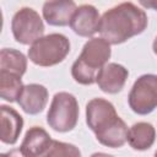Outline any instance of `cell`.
<instances>
[{"mask_svg":"<svg viewBox=\"0 0 157 157\" xmlns=\"http://www.w3.org/2000/svg\"><path fill=\"white\" fill-rule=\"evenodd\" d=\"M147 25L146 12L134 2L126 1L113 6L102 15L98 32L110 45H118L141 34Z\"/></svg>","mask_w":157,"mask_h":157,"instance_id":"6da1fadb","label":"cell"},{"mask_svg":"<svg viewBox=\"0 0 157 157\" xmlns=\"http://www.w3.org/2000/svg\"><path fill=\"white\" fill-rule=\"evenodd\" d=\"M86 124L97 141L110 148H119L128 142V125L118 115L112 102L92 98L86 104Z\"/></svg>","mask_w":157,"mask_h":157,"instance_id":"7a4b0ae2","label":"cell"},{"mask_svg":"<svg viewBox=\"0 0 157 157\" xmlns=\"http://www.w3.org/2000/svg\"><path fill=\"white\" fill-rule=\"evenodd\" d=\"M110 55L112 48L105 39L102 37L90 38L71 66L72 78L83 86L96 83L99 71L108 64Z\"/></svg>","mask_w":157,"mask_h":157,"instance_id":"3957f363","label":"cell"},{"mask_svg":"<svg viewBox=\"0 0 157 157\" xmlns=\"http://www.w3.org/2000/svg\"><path fill=\"white\" fill-rule=\"evenodd\" d=\"M69 53V38L61 33H49L29 45L28 59L34 65L49 67L64 61Z\"/></svg>","mask_w":157,"mask_h":157,"instance_id":"277c9868","label":"cell"},{"mask_svg":"<svg viewBox=\"0 0 157 157\" xmlns=\"http://www.w3.org/2000/svg\"><path fill=\"white\" fill-rule=\"evenodd\" d=\"M78 114L76 97L69 92H58L54 94L47 113V123L58 132H69L76 128Z\"/></svg>","mask_w":157,"mask_h":157,"instance_id":"5b68a950","label":"cell"},{"mask_svg":"<svg viewBox=\"0 0 157 157\" xmlns=\"http://www.w3.org/2000/svg\"><path fill=\"white\" fill-rule=\"evenodd\" d=\"M11 32L15 40L23 45H32L43 37L44 23L39 13L32 7H21L11 20Z\"/></svg>","mask_w":157,"mask_h":157,"instance_id":"8992f818","label":"cell"},{"mask_svg":"<svg viewBox=\"0 0 157 157\" xmlns=\"http://www.w3.org/2000/svg\"><path fill=\"white\" fill-rule=\"evenodd\" d=\"M130 109L139 115H147L157 108V75L145 74L136 78L129 96Z\"/></svg>","mask_w":157,"mask_h":157,"instance_id":"52a82bcc","label":"cell"},{"mask_svg":"<svg viewBox=\"0 0 157 157\" xmlns=\"http://www.w3.org/2000/svg\"><path fill=\"white\" fill-rule=\"evenodd\" d=\"M99 22L101 15L96 6L91 4H83L77 6L69 26L77 36L92 38L93 34L99 29Z\"/></svg>","mask_w":157,"mask_h":157,"instance_id":"ba28073f","label":"cell"},{"mask_svg":"<svg viewBox=\"0 0 157 157\" xmlns=\"http://www.w3.org/2000/svg\"><path fill=\"white\" fill-rule=\"evenodd\" d=\"M129 77V71L125 66L118 63H108L97 76V85L101 91L108 94L119 93Z\"/></svg>","mask_w":157,"mask_h":157,"instance_id":"9c48e42d","label":"cell"},{"mask_svg":"<svg viewBox=\"0 0 157 157\" xmlns=\"http://www.w3.org/2000/svg\"><path fill=\"white\" fill-rule=\"evenodd\" d=\"M76 9L77 5L72 0H53L43 4L42 13L49 26L64 27L70 25Z\"/></svg>","mask_w":157,"mask_h":157,"instance_id":"30bf717a","label":"cell"},{"mask_svg":"<svg viewBox=\"0 0 157 157\" xmlns=\"http://www.w3.org/2000/svg\"><path fill=\"white\" fill-rule=\"evenodd\" d=\"M48 97L49 93L45 86L39 83H28L25 85L17 103L25 113L36 115L44 110L48 103Z\"/></svg>","mask_w":157,"mask_h":157,"instance_id":"8fae6325","label":"cell"},{"mask_svg":"<svg viewBox=\"0 0 157 157\" xmlns=\"http://www.w3.org/2000/svg\"><path fill=\"white\" fill-rule=\"evenodd\" d=\"M0 121L1 131L0 140L6 145H15L20 137V134L23 128V118L20 113L10 105H0Z\"/></svg>","mask_w":157,"mask_h":157,"instance_id":"7c38bea8","label":"cell"},{"mask_svg":"<svg viewBox=\"0 0 157 157\" xmlns=\"http://www.w3.org/2000/svg\"><path fill=\"white\" fill-rule=\"evenodd\" d=\"M53 139L40 126L29 128L21 142L20 148L28 157H40L50 146Z\"/></svg>","mask_w":157,"mask_h":157,"instance_id":"4fadbf2b","label":"cell"},{"mask_svg":"<svg viewBox=\"0 0 157 157\" xmlns=\"http://www.w3.org/2000/svg\"><path fill=\"white\" fill-rule=\"evenodd\" d=\"M156 140V129L152 124L146 121L135 123L129 128L128 144L135 151H146L152 147Z\"/></svg>","mask_w":157,"mask_h":157,"instance_id":"5bb4252c","label":"cell"},{"mask_svg":"<svg viewBox=\"0 0 157 157\" xmlns=\"http://www.w3.org/2000/svg\"><path fill=\"white\" fill-rule=\"evenodd\" d=\"M26 70L27 58L22 52L13 48H4L0 50V71L22 77Z\"/></svg>","mask_w":157,"mask_h":157,"instance_id":"9a60e30c","label":"cell"},{"mask_svg":"<svg viewBox=\"0 0 157 157\" xmlns=\"http://www.w3.org/2000/svg\"><path fill=\"white\" fill-rule=\"evenodd\" d=\"M25 85L17 75L0 71V97L6 102H17Z\"/></svg>","mask_w":157,"mask_h":157,"instance_id":"2e32d148","label":"cell"},{"mask_svg":"<svg viewBox=\"0 0 157 157\" xmlns=\"http://www.w3.org/2000/svg\"><path fill=\"white\" fill-rule=\"evenodd\" d=\"M40 157H82V155L76 145L53 140L48 150Z\"/></svg>","mask_w":157,"mask_h":157,"instance_id":"e0dca14e","label":"cell"},{"mask_svg":"<svg viewBox=\"0 0 157 157\" xmlns=\"http://www.w3.org/2000/svg\"><path fill=\"white\" fill-rule=\"evenodd\" d=\"M0 157H28L21 148H12L7 152H4L0 155Z\"/></svg>","mask_w":157,"mask_h":157,"instance_id":"ac0fdd59","label":"cell"},{"mask_svg":"<svg viewBox=\"0 0 157 157\" xmlns=\"http://www.w3.org/2000/svg\"><path fill=\"white\" fill-rule=\"evenodd\" d=\"M141 6L147 7V9H152L155 11H157V0H152V1H140L139 2Z\"/></svg>","mask_w":157,"mask_h":157,"instance_id":"d6986e66","label":"cell"},{"mask_svg":"<svg viewBox=\"0 0 157 157\" xmlns=\"http://www.w3.org/2000/svg\"><path fill=\"white\" fill-rule=\"evenodd\" d=\"M90 157H114V156H113V155L104 153V152H94V153H92Z\"/></svg>","mask_w":157,"mask_h":157,"instance_id":"ffe728a7","label":"cell"},{"mask_svg":"<svg viewBox=\"0 0 157 157\" xmlns=\"http://www.w3.org/2000/svg\"><path fill=\"white\" fill-rule=\"evenodd\" d=\"M152 50H153V53L157 55V36H156V38H155V40H153V43H152Z\"/></svg>","mask_w":157,"mask_h":157,"instance_id":"44dd1931","label":"cell"},{"mask_svg":"<svg viewBox=\"0 0 157 157\" xmlns=\"http://www.w3.org/2000/svg\"><path fill=\"white\" fill-rule=\"evenodd\" d=\"M153 157H157V150H156V152H155V155H153Z\"/></svg>","mask_w":157,"mask_h":157,"instance_id":"7402d4cb","label":"cell"}]
</instances>
